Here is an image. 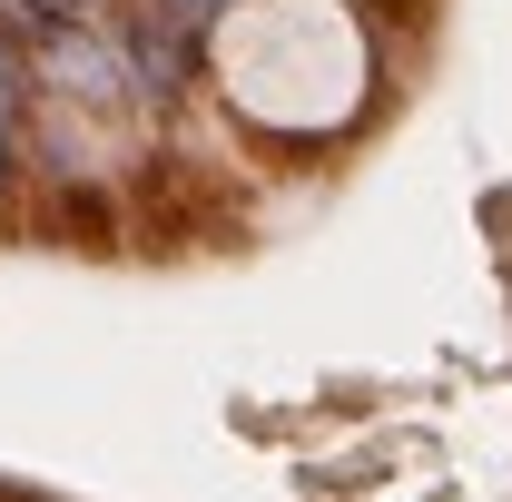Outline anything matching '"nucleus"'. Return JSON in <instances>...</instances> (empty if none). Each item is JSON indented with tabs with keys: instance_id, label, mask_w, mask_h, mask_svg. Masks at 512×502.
<instances>
[{
	"instance_id": "f257e3e1",
	"label": "nucleus",
	"mask_w": 512,
	"mask_h": 502,
	"mask_svg": "<svg viewBox=\"0 0 512 502\" xmlns=\"http://www.w3.org/2000/svg\"><path fill=\"white\" fill-rule=\"evenodd\" d=\"M207 89L256 138H335L375 99V50L345 0H227L207 20Z\"/></svg>"
},
{
	"instance_id": "f03ea898",
	"label": "nucleus",
	"mask_w": 512,
	"mask_h": 502,
	"mask_svg": "<svg viewBox=\"0 0 512 502\" xmlns=\"http://www.w3.org/2000/svg\"><path fill=\"white\" fill-rule=\"evenodd\" d=\"M40 138H50V178H119V168H158L148 158V89L119 50L79 40L50 79H40Z\"/></svg>"
}]
</instances>
